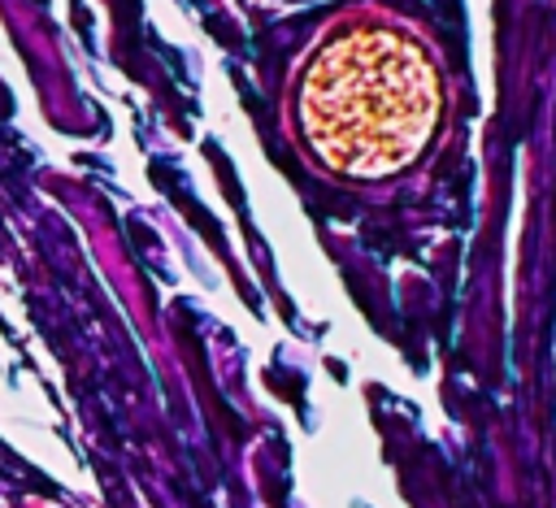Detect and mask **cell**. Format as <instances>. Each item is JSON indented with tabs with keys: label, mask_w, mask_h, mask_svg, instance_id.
I'll list each match as a JSON object with an SVG mask.
<instances>
[{
	"label": "cell",
	"mask_w": 556,
	"mask_h": 508,
	"mask_svg": "<svg viewBox=\"0 0 556 508\" xmlns=\"http://www.w3.org/2000/svg\"><path fill=\"white\" fill-rule=\"evenodd\" d=\"M443 109L430 52L391 26H352L304 65L295 117L308 152L348 178H387L413 165Z\"/></svg>",
	"instance_id": "obj_1"
}]
</instances>
